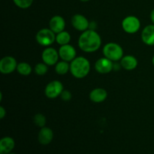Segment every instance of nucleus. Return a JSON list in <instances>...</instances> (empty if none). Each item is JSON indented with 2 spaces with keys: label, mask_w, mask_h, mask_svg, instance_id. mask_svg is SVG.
I'll use <instances>...</instances> for the list:
<instances>
[{
  "label": "nucleus",
  "mask_w": 154,
  "mask_h": 154,
  "mask_svg": "<svg viewBox=\"0 0 154 154\" xmlns=\"http://www.w3.org/2000/svg\"><path fill=\"white\" fill-rule=\"evenodd\" d=\"M102 45L100 35L93 29L83 32L78 39V46L86 53H93L98 51Z\"/></svg>",
  "instance_id": "f257e3e1"
},
{
  "label": "nucleus",
  "mask_w": 154,
  "mask_h": 154,
  "mask_svg": "<svg viewBox=\"0 0 154 154\" xmlns=\"http://www.w3.org/2000/svg\"><path fill=\"white\" fill-rule=\"evenodd\" d=\"M90 71V63L84 57H78L70 63V72L72 75L78 79L85 78Z\"/></svg>",
  "instance_id": "f03ea898"
},
{
  "label": "nucleus",
  "mask_w": 154,
  "mask_h": 154,
  "mask_svg": "<svg viewBox=\"0 0 154 154\" xmlns=\"http://www.w3.org/2000/svg\"><path fill=\"white\" fill-rule=\"evenodd\" d=\"M103 54L105 57L112 62H117L123 57V50L118 44L110 42L104 46Z\"/></svg>",
  "instance_id": "7ed1b4c3"
},
{
  "label": "nucleus",
  "mask_w": 154,
  "mask_h": 154,
  "mask_svg": "<svg viewBox=\"0 0 154 154\" xmlns=\"http://www.w3.org/2000/svg\"><path fill=\"white\" fill-rule=\"evenodd\" d=\"M36 42L40 45L48 47L54 43L56 41V35L51 29H42L39 30L35 36Z\"/></svg>",
  "instance_id": "20e7f679"
},
{
  "label": "nucleus",
  "mask_w": 154,
  "mask_h": 154,
  "mask_svg": "<svg viewBox=\"0 0 154 154\" xmlns=\"http://www.w3.org/2000/svg\"><path fill=\"white\" fill-rule=\"evenodd\" d=\"M123 29L129 34H134L139 30L141 27L140 20L135 16H128L122 21Z\"/></svg>",
  "instance_id": "39448f33"
},
{
  "label": "nucleus",
  "mask_w": 154,
  "mask_h": 154,
  "mask_svg": "<svg viewBox=\"0 0 154 154\" xmlns=\"http://www.w3.org/2000/svg\"><path fill=\"white\" fill-rule=\"evenodd\" d=\"M17 60L13 57L7 56L0 60V72L4 75H8L17 70Z\"/></svg>",
  "instance_id": "423d86ee"
},
{
  "label": "nucleus",
  "mask_w": 154,
  "mask_h": 154,
  "mask_svg": "<svg viewBox=\"0 0 154 154\" xmlns=\"http://www.w3.org/2000/svg\"><path fill=\"white\" fill-rule=\"evenodd\" d=\"M63 91V84L59 81H53L46 86L45 93V96L49 99H55L60 96Z\"/></svg>",
  "instance_id": "0eeeda50"
},
{
  "label": "nucleus",
  "mask_w": 154,
  "mask_h": 154,
  "mask_svg": "<svg viewBox=\"0 0 154 154\" xmlns=\"http://www.w3.org/2000/svg\"><path fill=\"white\" fill-rule=\"evenodd\" d=\"M42 57L43 63L48 65V66H52L58 63L60 55L59 52H57V50L54 48H47L42 52Z\"/></svg>",
  "instance_id": "6e6552de"
},
{
  "label": "nucleus",
  "mask_w": 154,
  "mask_h": 154,
  "mask_svg": "<svg viewBox=\"0 0 154 154\" xmlns=\"http://www.w3.org/2000/svg\"><path fill=\"white\" fill-rule=\"evenodd\" d=\"M58 52L60 57L64 61L72 62L74 59L76 58V50L69 44L60 46Z\"/></svg>",
  "instance_id": "1a4fd4ad"
},
{
  "label": "nucleus",
  "mask_w": 154,
  "mask_h": 154,
  "mask_svg": "<svg viewBox=\"0 0 154 154\" xmlns=\"http://www.w3.org/2000/svg\"><path fill=\"white\" fill-rule=\"evenodd\" d=\"M72 25L76 30L84 32L87 30V29L90 26V22L84 15L77 14L72 17Z\"/></svg>",
  "instance_id": "9d476101"
},
{
  "label": "nucleus",
  "mask_w": 154,
  "mask_h": 154,
  "mask_svg": "<svg viewBox=\"0 0 154 154\" xmlns=\"http://www.w3.org/2000/svg\"><path fill=\"white\" fill-rule=\"evenodd\" d=\"M114 68L113 62L106 57L99 59L95 63V69L96 72L100 74H108L112 71Z\"/></svg>",
  "instance_id": "9b49d317"
},
{
  "label": "nucleus",
  "mask_w": 154,
  "mask_h": 154,
  "mask_svg": "<svg viewBox=\"0 0 154 154\" xmlns=\"http://www.w3.org/2000/svg\"><path fill=\"white\" fill-rule=\"evenodd\" d=\"M49 26L50 29L55 34H58V33L64 31L65 28H66V22H65L64 18L60 15L54 16L50 20Z\"/></svg>",
  "instance_id": "f8f14e48"
},
{
  "label": "nucleus",
  "mask_w": 154,
  "mask_h": 154,
  "mask_svg": "<svg viewBox=\"0 0 154 154\" xmlns=\"http://www.w3.org/2000/svg\"><path fill=\"white\" fill-rule=\"evenodd\" d=\"M53 138H54V132L51 128L46 126L41 128L38 136V139L41 144L48 145L53 141Z\"/></svg>",
  "instance_id": "ddd939ff"
},
{
  "label": "nucleus",
  "mask_w": 154,
  "mask_h": 154,
  "mask_svg": "<svg viewBox=\"0 0 154 154\" xmlns=\"http://www.w3.org/2000/svg\"><path fill=\"white\" fill-rule=\"evenodd\" d=\"M141 40L149 46L154 45V24H150L144 27L141 32Z\"/></svg>",
  "instance_id": "4468645a"
},
{
  "label": "nucleus",
  "mask_w": 154,
  "mask_h": 154,
  "mask_svg": "<svg viewBox=\"0 0 154 154\" xmlns=\"http://www.w3.org/2000/svg\"><path fill=\"white\" fill-rule=\"evenodd\" d=\"M15 147L14 140L11 137H4L0 140V154L11 153Z\"/></svg>",
  "instance_id": "2eb2a0df"
},
{
  "label": "nucleus",
  "mask_w": 154,
  "mask_h": 154,
  "mask_svg": "<svg viewBox=\"0 0 154 154\" xmlns=\"http://www.w3.org/2000/svg\"><path fill=\"white\" fill-rule=\"evenodd\" d=\"M108 97V93L105 89L96 88L90 93V100L95 103H101L104 102Z\"/></svg>",
  "instance_id": "dca6fc26"
},
{
  "label": "nucleus",
  "mask_w": 154,
  "mask_h": 154,
  "mask_svg": "<svg viewBox=\"0 0 154 154\" xmlns=\"http://www.w3.org/2000/svg\"><path fill=\"white\" fill-rule=\"evenodd\" d=\"M120 65L126 70L132 71L138 66V60L132 55L125 56L120 60Z\"/></svg>",
  "instance_id": "f3484780"
},
{
  "label": "nucleus",
  "mask_w": 154,
  "mask_h": 154,
  "mask_svg": "<svg viewBox=\"0 0 154 154\" xmlns=\"http://www.w3.org/2000/svg\"><path fill=\"white\" fill-rule=\"evenodd\" d=\"M69 62L64 61V60H62V61L58 62V63L56 64L55 66V70L58 75H66L68 73L69 71H70V64H69Z\"/></svg>",
  "instance_id": "a211bd4d"
},
{
  "label": "nucleus",
  "mask_w": 154,
  "mask_h": 154,
  "mask_svg": "<svg viewBox=\"0 0 154 154\" xmlns=\"http://www.w3.org/2000/svg\"><path fill=\"white\" fill-rule=\"evenodd\" d=\"M71 41V35L68 32L63 31L56 35V42L57 44L62 45H68Z\"/></svg>",
  "instance_id": "6ab92c4d"
},
{
  "label": "nucleus",
  "mask_w": 154,
  "mask_h": 154,
  "mask_svg": "<svg viewBox=\"0 0 154 154\" xmlns=\"http://www.w3.org/2000/svg\"><path fill=\"white\" fill-rule=\"evenodd\" d=\"M17 71L19 74L23 76H27L30 75L32 72V67L30 65L27 63H18L17 67Z\"/></svg>",
  "instance_id": "aec40b11"
},
{
  "label": "nucleus",
  "mask_w": 154,
  "mask_h": 154,
  "mask_svg": "<svg viewBox=\"0 0 154 154\" xmlns=\"http://www.w3.org/2000/svg\"><path fill=\"white\" fill-rule=\"evenodd\" d=\"M34 71L38 75H44L48 72V66L45 63H39L35 66Z\"/></svg>",
  "instance_id": "412c9836"
},
{
  "label": "nucleus",
  "mask_w": 154,
  "mask_h": 154,
  "mask_svg": "<svg viewBox=\"0 0 154 154\" xmlns=\"http://www.w3.org/2000/svg\"><path fill=\"white\" fill-rule=\"evenodd\" d=\"M34 123L38 127L42 128L46 125V117L42 114H37L35 115L34 119H33Z\"/></svg>",
  "instance_id": "4be33fe9"
},
{
  "label": "nucleus",
  "mask_w": 154,
  "mask_h": 154,
  "mask_svg": "<svg viewBox=\"0 0 154 154\" xmlns=\"http://www.w3.org/2000/svg\"><path fill=\"white\" fill-rule=\"evenodd\" d=\"M13 2L17 7L21 9H26L32 5L33 0H13Z\"/></svg>",
  "instance_id": "5701e85b"
},
{
  "label": "nucleus",
  "mask_w": 154,
  "mask_h": 154,
  "mask_svg": "<svg viewBox=\"0 0 154 154\" xmlns=\"http://www.w3.org/2000/svg\"><path fill=\"white\" fill-rule=\"evenodd\" d=\"M60 96H61V99H63V101H65V102H69V101H70L71 99H72V93H71V92H69V90H63V91L62 92Z\"/></svg>",
  "instance_id": "b1692460"
},
{
  "label": "nucleus",
  "mask_w": 154,
  "mask_h": 154,
  "mask_svg": "<svg viewBox=\"0 0 154 154\" xmlns=\"http://www.w3.org/2000/svg\"><path fill=\"white\" fill-rule=\"evenodd\" d=\"M6 115V111L2 106L0 107V118L3 119Z\"/></svg>",
  "instance_id": "393cba45"
},
{
  "label": "nucleus",
  "mask_w": 154,
  "mask_h": 154,
  "mask_svg": "<svg viewBox=\"0 0 154 154\" xmlns=\"http://www.w3.org/2000/svg\"><path fill=\"white\" fill-rule=\"evenodd\" d=\"M150 20H151V22L153 23V24H154V9H153V10L151 11V12H150Z\"/></svg>",
  "instance_id": "a878e982"
},
{
  "label": "nucleus",
  "mask_w": 154,
  "mask_h": 154,
  "mask_svg": "<svg viewBox=\"0 0 154 154\" xmlns=\"http://www.w3.org/2000/svg\"><path fill=\"white\" fill-rule=\"evenodd\" d=\"M152 63H153V66H154V55H153V58H152Z\"/></svg>",
  "instance_id": "bb28decb"
},
{
  "label": "nucleus",
  "mask_w": 154,
  "mask_h": 154,
  "mask_svg": "<svg viewBox=\"0 0 154 154\" xmlns=\"http://www.w3.org/2000/svg\"><path fill=\"white\" fill-rule=\"evenodd\" d=\"M80 1L84 2H88V1H90V0H80Z\"/></svg>",
  "instance_id": "cd10ccee"
},
{
  "label": "nucleus",
  "mask_w": 154,
  "mask_h": 154,
  "mask_svg": "<svg viewBox=\"0 0 154 154\" xmlns=\"http://www.w3.org/2000/svg\"><path fill=\"white\" fill-rule=\"evenodd\" d=\"M8 154H16V153H8Z\"/></svg>",
  "instance_id": "c85d7f7f"
}]
</instances>
